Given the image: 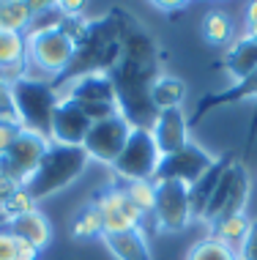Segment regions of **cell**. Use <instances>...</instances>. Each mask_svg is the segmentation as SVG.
I'll return each mask as SVG.
<instances>
[{
    "label": "cell",
    "mask_w": 257,
    "mask_h": 260,
    "mask_svg": "<svg viewBox=\"0 0 257 260\" xmlns=\"http://www.w3.org/2000/svg\"><path fill=\"white\" fill-rule=\"evenodd\" d=\"M11 82L14 80L9 74L0 72V121H17V115H14V102H11Z\"/></svg>",
    "instance_id": "27"
},
{
    "label": "cell",
    "mask_w": 257,
    "mask_h": 260,
    "mask_svg": "<svg viewBox=\"0 0 257 260\" xmlns=\"http://www.w3.org/2000/svg\"><path fill=\"white\" fill-rule=\"evenodd\" d=\"M225 72L230 74L233 85H244L257 77V39L241 36L235 41L225 58Z\"/></svg>",
    "instance_id": "14"
},
{
    "label": "cell",
    "mask_w": 257,
    "mask_h": 260,
    "mask_svg": "<svg viewBox=\"0 0 257 260\" xmlns=\"http://www.w3.org/2000/svg\"><path fill=\"white\" fill-rule=\"evenodd\" d=\"M19 249H22V241L3 224L0 228V260H14L19 255Z\"/></svg>",
    "instance_id": "28"
},
{
    "label": "cell",
    "mask_w": 257,
    "mask_h": 260,
    "mask_svg": "<svg viewBox=\"0 0 257 260\" xmlns=\"http://www.w3.org/2000/svg\"><path fill=\"white\" fill-rule=\"evenodd\" d=\"M186 99V82L175 74H159L151 82V104L156 112L164 110H180Z\"/></svg>",
    "instance_id": "18"
},
{
    "label": "cell",
    "mask_w": 257,
    "mask_h": 260,
    "mask_svg": "<svg viewBox=\"0 0 257 260\" xmlns=\"http://www.w3.org/2000/svg\"><path fill=\"white\" fill-rule=\"evenodd\" d=\"M71 236L77 241H90V238H101L104 236V222H101V214L96 208V203H88L82 206L71 219Z\"/></svg>",
    "instance_id": "23"
},
{
    "label": "cell",
    "mask_w": 257,
    "mask_h": 260,
    "mask_svg": "<svg viewBox=\"0 0 257 260\" xmlns=\"http://www.w3.org/2000/svg\"><path fill=\"white\" fill-rule=\"evenodd\" d=\"M50 137L44 132H36V129H19L14 145L9 148L3 159H0V175L3 178L14 181L17 186H25L30 181V175L36 173V167L41 165L44 153L50 151Z\"/></svg>",
    "instance_id": "7"
},
{
    "label": "cell",
    "mask_w": 257,
    "mask_h": 260,
    "mask_svg": "<svg viewBox=\"0 0 257 260\" xmlns=\"http://www.w3.org/2000/svg\"><path fill=\"white\" fill-rule=\"evenodd\" d=\"M0 72L19 80L27 72V33L0 30Z\"/></svg>",
    "instance_id": "16"
},
{
    "label": "cell",
    "mask_w": 257,
    "mask_h": 260,
    "mask_svg": "<svg viewBox=\"0 0 257 260\" xmlns=\"http://www.w3.org/2000/svg\"><path fill=\"white\" fill-rule=\"evenodd\" d=\"M249 228H252V219H249L246 214H233V216L219 219L216 224H211V233L216 241H222L225 247H230L235 255H238L241 244H244L246 236H249Z\"/></svg>",
    "instance_id": "20"
},
{
    "label": "cell",
    "mask_w": 257,
    "mask_h": 260,
    "mask_svg": "<svg viewBox=\"0 0 257 260\" xmlns=\"http://www.w3.org/2000/svg\"><path fill=\"white\" fill-rule=\"evenodd\" d=\"M227 159H230V156L216 159V161L211 165V170H208L194 186H189V208H192V219H203V214H205L208 203H211V194H213V189H216V184H219V175H222V170H225Z\"/></svg>",
    "instance_id": "19"
},
{
    "label": "cell",
    "mask_w": 257,
    "mask_h": 260,
    "mask_svg": "<svg viewBox=\"0 0 257 260\" xmlns=\"http://www.w3.org/2000/svg\"><path fill=\"white\" fill-rule=\"evenodd\" d=\"M6 228H9L22 244H27V247L36 249V252H44L52 241V224L39 208L30 211V214H25V216H19V219H14L11 224H6Z\"/></svg>",
    "instance_id": "15"
},
{
    "label": "cell",
    "mask_w": 257,
    "mask_h": 260,
    "mask_svg": "<svg viewBox=\"0 0 257 260\" xmlns=\"http://www.w3.org/2000/svg\"><path fill=\"white\" fill-rule=\"evenodd\" d=\"M60 96L47 85L44 80H33V77H19L11 82V102H14V115L19 126L25 129L44 132L50 129L52 110Z\"/></svg>",
    "instance_id": "3"
},
{
    "label": "cell",
    "mask_w": 257,
    "mask_h": 260,
    "mask_svg": "<svg viewBox=\"0 0 257 260\" xmlns=\"http://www.w3.org/2000/svg\"><path fill=\"white\" fill-rule=\"evenodd\" d=\"M159 161H162V153L156 148L151 129L134 126V132H131L129 143L123 145L121 156L113 161V173L123 184H129V181H154Z\"/></svg>",
    "instance_id": "6"
},
{
    "label": "cell",
    "mask_w": 257,
    "mask_h": 260,
    "mask_svg": "<svg viewBox=\"0 0 257 260\" xmlns=\"http://www.w3.org/2000/svg\"><path fill=\"white\" fill-rule=\"evenodd\" d=\"M0 228H3V222H0Z\"/></svg>",
    "instance_id": "33"
},
{
    "label": "cell",
    "mask_w": 257,
    "mask_h": 260,
    "mask_svg": "<svg viewBox=\"0 0 257 260\" xmlns=\"http://www.w3.org/2000/svg\"><path fill=\"white\" fill-rule=\"evenodd\" d=\"M90 118L85 115V110L80 107L77 102L60 96L58 104L52 110L50 118V129H47V137H50L52 145H68V148H82L88 132H90Z\"/></svg>",
    "instance_id": "12"
},
{
    "label": "cell",
    "mask_w": 257,
    "mask_h": 260,
    "mask_svg": "<svg viewBox=\"0 0 257 260\" xmlns=\"http://www.w3.org/2000/svg\"><path fill=\"white\" fill-rule=\"evenodd\" d=\"M154 219L162 233H180V230L189 228V186L180 184V181H156Z\"/></svg>",
    "instance_id": "9"
},
{
    "label": "cell",
    "mask_w": 257,
    "mask_h": 260,
    "mask_svg": "<svg viewBox=\"0 0 257 260\" xmlns=\"http://www.w3.org/2000/svg\"><path fill=\"white\" fill-rule=\"evenodd\" d=\"M200 30H203V39L211 47H225L233 39V19L227 11L211 9L203 17V22H200Z\"/></svg>",
    "instance_id": "22"
},
{
    "label": "cell",
    "mask_w": 257,
    "mask_h": 260,
    "mask_svg": "<svg viewBox=\"0 0 257 260\" xmlns=\"http://www.w3.org/2000/svg\"><path fill=\"white\" fill-rule=\"evenodd\" d=\"M123 192H126V198L134 203L142 214H154V206H156V181H129V184H123Z\"/></svg>",
    "instance_id": "26"
},
{
    "label": "cell",
    "mask_w": 257,
    "mask_h": 260,
    "mask_svg": "<svg viewBox=\"0 0 257 260\" xmlns=\"http://www.w3.org/2000/svg\"><path fill=\"white\" fill-rule=\"evenodd\" d=\"M246 25H257V0L246 6Z\"/></svg>",
    "instance_id": "32"
},
{
    "label": "cell",
    "mask_w": 257,
    "mask_h": 260,
    "mask_svg": "<svg viewBox=\"0 0 257 260\" xmlns=\"http://www.w3.org/2000/svg\"><path fill=\"white\" fill-rule=\"evenodd\" d=\"M238 260H257V219H252L246 241L241 244V249H238Z\"/></svg>",
    "instance_id": "30"
},
{
    "label": "cell",
    "mask_w": 257,
    "mask_h": 260,
    "mask_svg": "<svg viewBox=\"0 0 257 260\" xmlns=\"http://www.w3.org/2000/svg\"><path fill=\"white\" fill-rule=\"evenodd\" d=\"M36 208H39V200L33 198L25 186H19V189H14L6 200H0V222L11 224L14 219H19V216L30 214V211H36Z\"/></svg>",
    "instance_id": "24"
},
{
    "label": "cell",
    "mask_w": 257,
    "mask_h": 260,
    "mask_svg": "<svg viewBox=\"0 0 257 260\" xmlns=\"http://www.w3.org/2000/svg\"><path fill=\"white\" fill-rule=\"evenodd\" d=\"M131 132H134V123L123 112H115V115L99 118V121L90 123V132H88L85 143H82V148H85L90 161L113 167V161L121 156L123 145L129 143Z\"/></svg>",
    "instance_id": "8"
},
{
    "label": "cell",
    "mask_w": 257,
    "mask_h": 260,
    "mask_svg": "<svg viewBox=\"0 0 257 260\" xmlns=\"http://www.w3.org/2000/svg\"><path fill=\"white\" fill-rule=\"evenodd\" d=\"M101 244L113 252L115 260H154L142 230H126V233L104 236Z\"/></svg>",
    "instance_id": "17"
},
{
    "label": "cell",
    "mask_w": 257,
    "mask_h": 260,
    "mask_svg": "<svg viewBox=\"0 0 257 260\" xmlns=\"http://www.w3.org/2000/svg\"><path fill=\"white\" fill-rule=\"evenodd\" d=\"M186 260H238V255L222 241H216L213 236H208L203 241L192 244L189 252H186Z\"/></svg>",
    "instance_id": "25"
},
{
    "label": "cell",
    "mask_w": 257,
    "mask_h": 260,
    "mask_svg": "<svg viewBox=\"0 0 257 260\" xmlns=\"http://www.w3.org/2000/svg\"><path fill=\"white\" fill-rule=\"evenodd\" d=\"M151 135H154V143H156L159 153H162V159L183 151L192 143L189 140V121L183 115V107L156 112L154 123H151Z\"/></svg>",
    "instance_id": "13"
},
{
    "label": "cell",
    "mask_w": 257,
    "mask_h": 260,
    "mask_svg": "<svg viewBox=\"0 0 257 260\" xmlns=\"http://www.w3.org/2000/svg\"><path fill=\"white\" fill-rule=\"evenodd\" d=\"M88 153L85 148H68V145H50V151L44 153L41 165L36 167V173L30 175V181L25 184V189L33 194L36 200L52 198L60 189L71 186L74 181L85 173L88 167Z\"/></svg>",
    "instance_id": "2"
},
{
    "label": "cell",
    "mask_w": 257,
    "mask_h": 260,
    "mask_svg": "<svg viewBox=\"0 0 257 260\" xmlns=\"http://www.w3.org/2000/svg\"><path fill=\"white\" fill-rule=\"evenodd\" d=\"M77 58V39L63 25V17L33 27L27 33V72L25 77L41 80V77L63 74Z\"/></svg>",
    "instance_id": "1"
},
{
    "label": "cell",
    "mask_w": 257,
    "mask_h": 260,
    "mask_svg": "<svg viewBox=\"0 0 257 260\" xmlns=\"http://www.w3.org/2000/svg\"><path fill=\"white\" fill-rule=\"evenodd\" d=\"M213 161L216 159H213L203 145L189 143L183 151L172 153V156H164L159 161V170L154 175V181H180V184H186V186H194L208 170H211Z\"/></svg>",
    "instance_id": "11"
},
{
    "label": "cell",
    "mask_w": 257,
    "mask_h": 260,
    "mask_svg": "<svg viewBox=\"0 0 257 260\" xmlns=\"http://www.w3.org/2000/svg\"><path fill=\"white\" fill-rule=\"evenodd\" d=\"M154 9H159V11H183V9H189V3H162V0H156Z\"/></svg>",
    "instance_id": "31"
},
{
    "label": "cell",
    "mask_w": 257,
    "mask_h": 260,
    "mask_svg": "<svg viewBox=\"0 0 257 260\" xmlns=\"http://www.w3.org/2000/svg\"><path fill=\"white\" fill-rule=\"evenodd\" d=\"M66 99L77 102L90 121H99V118L121 112L113 72H107V69H88L85 74L71 80V88H68Z\"/></svg>",
    "instance_id": "4"
},
{
    "label": "cell",
    "mask_w": 257,
    "mask_h": 260,
    "mask_svg": "<svg viewBox=\"0 0 257 260\" xmlns=\"http://www.w3.org/2000/svg\"><path fill=\"white\" fill-rule=\"evenodd\" d=\"M19 126L17 121H0V159L9 153V148L14 145V140H17V135H19Z\"/></svg>",
    "instance_id": "29"
},
{
    "label": "cell",
    "mask_w": 257,
    "mask_h": 260,
    "mask_svg": "<svg viewBox=\"0 0 257 260\" xmlns=\"http://www.w3.org/2000/svg\"><path fill=\"white\" fill-rule=\"evenodd\" d=\"M249 189H252V181H249L246 167L238 159H227L225 170L219 175V184L211 194V203H208V208L203 214V222L216 224L225 216L244 214L246 203H249Z\"/></svg>",
    "instance_id": "5"
},
{
    "label": "cell",
    "mask_w": 257,
    "mask_h": 260,
    "mask_svg": "<svg viewBox=\"0 0 257 260\" xmlns=\"http://www.w3.org/2000/svg\"><path fill=\"white\" fill-rule=\"evenodd\" d=\"M93 203H96V208H99V214H101L104 236L126 233V230H142L145 214L126 198L123 186H109V189H104V192H101ZM104 236H101V238H104Z\"/></svg>",
    "instance_id": "10"
},
{
    "label": "cell",
    "mask_w": 257,
    "mask_h": 260,
    "mask_svg": "<svg viewBox=\"0 0 257 260\" xmlns=\"http://www.w3.org/2000/svg\"><path fill=\"white\" fill-rule=\"evenodd\" d=\"M33 22H36V17L30 11V3H25V0H0V30L30 33Z\"/></svg>",
    "instance_id": "21"
}]
</instances>
